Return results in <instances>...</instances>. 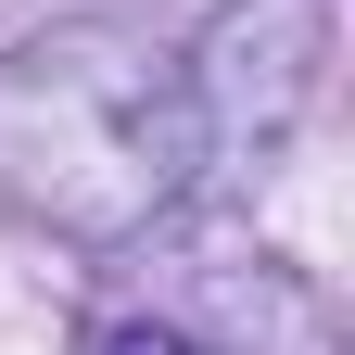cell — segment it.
<instances>
[{
	"instance_id": "1",
	"label": "cell",
	"mask_w": 355,
	"mask_h": 355,
	"mask_svg": "<svg viewBox=\"0 0 355 355\" xmlns=\"http://www.w3.org/2000/svg\"><path fill=\"white\" fill-rule=\"evenodd\" d=\"M203 191V114L140 26H51L0 51V203L51 241H153Z\"/></svg>"
},
{
	"instance_id": "2",
	"label": "cell",
	"mask_w": 355,
	"mask_h": 355,
	"mask_svg": "<svg viewBox=\"0 0 355 355\" xmlns=\"http://www.w3.org/2000/svg\"><path fill=\"white\" fill-rule=\"evenodd\" d=\"M178 76H191V114H203V165L279 153V127L318 89V0H229L203 64H178Z\"/></svg>"
},
{
	"instance_id": "3",
	"label": "cell",
	"mask_w": 355,
	"mask_h": 355,
	"mask_svg": "<svg viewBox=\"0 0 355 355\" xmlns=\"http://www.w3.org/2000/svg\"><path fill=\"white\" fill-rule=\"evenodd\" d=\"M89 355H203V343L165 330V318H114V330H89Z\"/></svg>"
}]
</instances>
